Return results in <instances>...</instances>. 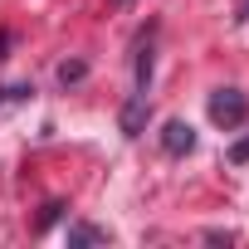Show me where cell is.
Instances as JSON below:
<instances>
[{
	"instance_id": "cell-2",
	"label": "cell",
	"mask_w": 249,
	"mask_h": 249,
	"mask_svg": "<svg viewBox=\"0 0 249 249\" xmlns=\"http://www.w3.org/2000/svg\"><path fill=\"white\" fill-rule=\"evenodd\" d=\"M161 147H166L171 157H186V152L196 147V132H191V122H166V127H161Z\"/></svg>"
},
{
	"instance_id": "cell-1",
	"label": "cell",
	"mask_w": 249,
	"mask_h": 249,
	"mask_svg": "<svg viewBox=\"0 0 249 249\" xmlns=\"http://www.w3.org/2000/svg\"><path fill=\"white\" fill-rule=\"evenodd\" d=\"M244 112H249V103H244L239 88H220V93H210V122H220V127H239Z\"/></svg>"
},
{
	"instance_id": "cell-3",
	"label": "cell",
	"mask_w": 249,
	"mask_h": 249,
	"mask_svg": "<svg viewBox=\"0 0 249 249\" xmlns=\"http://www.w3.org/2000/svg\"><path fill=\"white\" fill-rule=\"evenodd\" d=\"M69 244H107V230H93V225H73V230H69Z\"/></svg>"
},
{
	"instance_id": "cell-5",
	"label": "cell",
	"mask_w": 249,
	"mask_h": 249,
	"mask_svg": "<svg viewBox=\"0 0 249 249\" xmlns=\"http://www.w3.org/2000/svg\"><path fill=\"white\" fill-rule=\"evenodd\" d=\"M244 15H249V0H244Z\"/></svg>"
},
{
	"instance_id": "cell-4",
	"label": "cell",
	"mask_w": 249,
	"mask_h": 249,
	"mask_svg": "<svg viewBox=\"0 0 249 249\" xmlns=\"http://www.w3.org/2000/svg\"><path fill=\"white\" fill-rule=\"evenodd\" d=\"M230 161H234V166H244V161H249V137H244V142H234V147H230Z\"/></svg>"
}]
</instances>
